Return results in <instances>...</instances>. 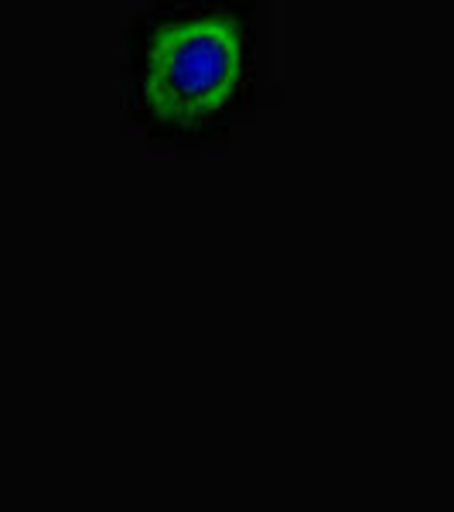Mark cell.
<instances>
[{"label":"cell","mask_w":454,"mask_h":512,"mask_svg":"<svg viewBox=\"0 0 454 512\" xmlns=\"http://www.w3.org/2000/svg\"><path fill=\"white\" fill-rule=\"evenodd\" d=\"M280 106L270 0H147L120 31V117L147 147L205 154Z\"/></svg>","instance_id":"6da1fadb"}]
</instances>
